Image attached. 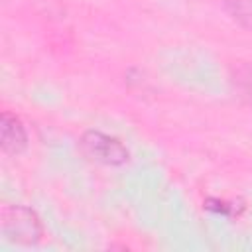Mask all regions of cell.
Wrapping results in <instances>:
<instances>
[{"instance_id": "cell-6", "label": "cell", "mask_w": 252, "mask_h": 252, "mask_svg": "<svg viewBox=\"0 0 252 252\" xmlns=\"http://www.w3.org/2000/svg\"><path fill=\"white\" fill-rule=\"evenodd\" d=\"M224 8L238 24L252 30V0H224Z\"/></svg>"}, {"instance_id": "cell-4", "label": "cell", "mask_w": 252, "mask_h": 252, "mask_svg": "<svg viewBox=\"0 0 252 252\" xmlns=\"http://www.w3.org/2000/svg\"><path fill=\"white\" fill-rule=\"evenodd\" d=\"M228 81L232 85V91L236 96L252 106V63H238L230 67Z\"/></svg>"}, {"instance_id": "cell-3", "label": "cell", "mask_w": 252, "mask_h": 252, "mask_svg": "<svg viewBox=\"0 0 252 252\" xmlns=\"http://www.w3.org/2000/svg\"><path fill=\"white\" fill-rule=\"evenodd\" d=\"M30 146V134L24 120L12 112L2 110L0 116V148L4 156H20Z\"/></svg>"}, {"instance_id": "cell-5", "label": "cell", "mask_w": 252, "mask_h": 252, "mask_svg": "<svg viewBox=\"0 0 252 252\" xmlns=\"http://www.w3.org/2000/svg\"><path fill=\"white\" fill-rule=\"evenodd\" d=\"M203 209L213 215H220L224 219H238L244 213V203L238 199H224V197H207L203 201Z\"/></svg>"}, {"instance_id": "cell-1", "label": "cell", "mask_w": 252, "mask_h": 252, "mask_svg": "<svg viewBox=\"0 0 252 252\" xmlns=\"http://www.w3.org/2000/svg\"><path fill=\"white\" fill-rule=\"evenodd\" d=\"M2 234L14 244L32 246L45 236L39 215L28 205H4L0 213Z\"/></svg>"}, {"instance_id": "cell-2", "label": "cell", "mask_w": 252, "mask_h": 252, "mask_svg": "<svg viewBox=\"0 0 252 252\" xmlns=\"http://www.w3.org/2000/svg\"><path fill=\"white\" fill-rule=\"evenodd\" d=\"M79 150L87 159L108 167L126 165L132 158L128 146L120 138L96 128H89L79 136Z\"/></svg>"}]
</instances>
